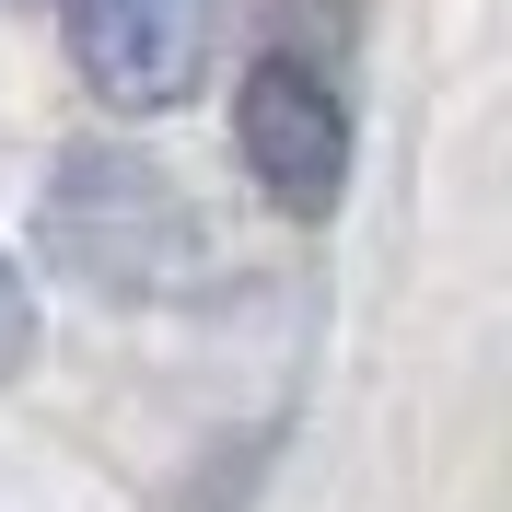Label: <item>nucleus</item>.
<instances>
[{"label":"nucleus","mask_w":512,"mask_h":512,"mask_svg":"<svg viewBox=\"0 0 512 512\" xmlns=\"http://www.w3.org/2000/svg\"><path fill=\"white\" fill-rule=\"evenodd\" d=\"M233 140H245V175L280 198L291 222H326L338 187H350V105L338 82L303 59H256L233 82Z\"/></svg>","instance_id":"1"},{"label":"nucleus","mask_w":512,"mask_h":512,"mask_svg":"<svg viewBox=\"0 0 512 512\" xmlns=\"http://www.w3.org/2000/svg\"><path fill=\"white\" fill-rule=\"evenodd\" d=\"M210 24H222V0H59V35H70V59H82V82L105 105H128V117L198 94Z\"/></svg>","instance_id":"2"},{"label":"nucleus","mask_w":512,"mask_h":512,"mask_svg":"<svg viewBox=\"0 0 512 512\" xmlns=\"http://www.w3.org/2000/svg\"><path fill=\"white\" fill-rule=\"evenodd\" d=\"M94 187L117 198V222L47 210V233L70 245V268H82V280H105V291H163V268H175V245H187L175 187H163L152 163H128V152H94Z\"/></svg>","instance_id":"3"},{"label":"nucleus","mask_w":512,"mask_h":512,"mask_svg":"<svg viewBox=\"0 0 512 512\" xmlns=\"http://www.w3.org/2000/svg\"><path fill=\"white\" fill-rule=\"evenodd\" d=\"M24 338H35V315H24V280H12V256H0V373L24 361Z\"/></svg>","instance_id":"4"}]
</instances>
